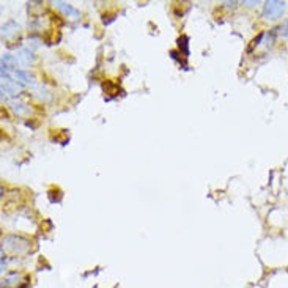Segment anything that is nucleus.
I'll return each mask as SVG.
<instances>
[{"label":"nucleus","mask_w":288,"mask_h":288,"mask_svg":"<svg viewBox=\"0 0 288 288\" xmlns=\"http://www.w3.org/2000/svg\"><path fill=\"white\" fill-rule=\"evenodd\" d=\"M285 36L288 38V24H287V30H285Z\"/></svg>","instance_id":"nucleus-2"},{"label":"nucleus","mask_w":288,"mask_h":288,"mask_svg":"<svg viewBox=\"0 0 288 288\" xmlns=\"http://www.w3.org/2000/svg\"><path fill=\"white\" fill-rule=\"evenodd\" d=\"M284 2H266L265 10H263V16L268 19H277L281 18L284 10H285Z\"/></svg>","instance_id":"nucleus-1"}]
</instances>
